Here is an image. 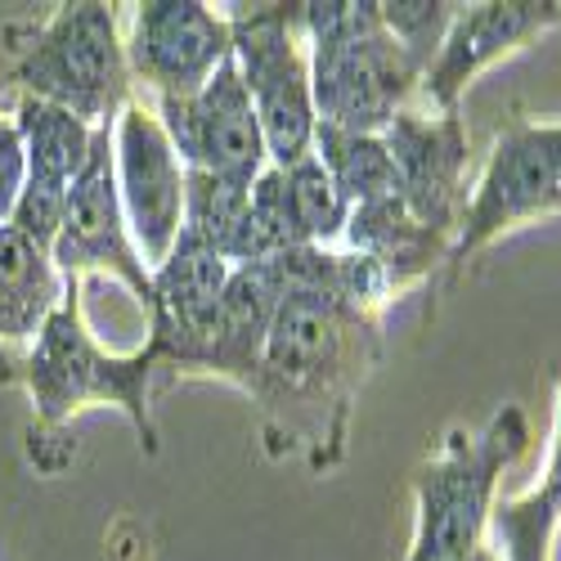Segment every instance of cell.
<instances>
[{
  "label": "cell",
  "mask_w": 561,
  "mask_h": 561,
  "mask_svg": "<svg viewBox=\"0 0 561 561\" xmlns=\"http://www.w3.org/2000/svg\"><path fill=\"white\" fill-rule=\"evenodd\" d=\"M319 36L314 104L333 130L368 135L396 117L409 81V55L382 36V5H310Z\"/></svg>",
  "instance_id": "1"
},
{
  "label": "cell",
  "mask_w": 561,
  "mask_h": 561,
  "mask_svg": "<svg viewBox=\"0 0 561 561\" xmlns=\"http://www.w3.org/2000/svg\"><path fill=\"white\" fill-rule=\"evenodd\" d=\"M19 81L72 117H100L122 90L113 14L104 5H68L19 68Z\"/></svg>",
  "instance_id": "2"
},
{
  "label": "cell",
  "mask_w": 561,
  "mask_h": 561,
  "mask_svg": "<svg viewBox=\"0 0 561 561\" xmlns=\"http://www.w3.org/2000/svg\"><path fill=\"white\" fill-rule=\"evenodd\" d=\"M167 117H171V139L198 171L233 184L256 180L265 158V135L243 85V72L233 64H220L198 95H167Z\"/></svg>",
  "instance_id": "3"
},
{
  "label": "cell",
  "mask_w": 561,
  "mask_h": 561,
  "mask_svg": "<svg viewBox=\"0 0 561 561\" xmlns=\"http://www.w3.org/2000/svg\"><path fill=\"white\" fill-rule=\"evenodd\" d=\"M239 55H243V85L252 95L261 135L270 153L288 171L306 158V139L314 130V104H310L306 68L293 55V41L284 32V14H265L252 27H243Z\"/></svg>",
  "instance_id": "4"
},
{
  "label": "cell",
  "mask_w": 561,
  "mask_h": 561,
  "mask_svg": "<svg viewBox=\"0 0 561 561\" xmlns=\"http://www.w3.org/2000/svg\"><path fill=\"white\" fill-rule=\"evenodd\" d=\"M122 184H126L122 198H126L139 248L149 252V261H167L180 233L184 180L171 153V139L139 108H130L122 122Z\"/></svg>",
  "instance_id": "5"
},
{
  "label": "cell",
  "mask_w": 561,
  "mask_h": 561,
  "mask_svg": "<svg viewBox=\"0 0 561 561\" xmlns=\"http://www.w3.org/2000/svg\"><path fill=\"white\" fill-rule=\"evenodd\" d=\"M229 32L194 0H158L139 10L135 23V64L162 81L171 95H198V85L211 81V68L225 64Z\"/></svg>",
  "instance_id": "6"
},
{
  "label": "cell",
  "mask_w": 561,
  "mask_h": 561,
  "mask_svg": "<svg viewBox=\"0 0 561 561\" xmlns=\"http://www.w3.org/2000/svg\"><path fill=\"white\" fill-rule=\"evenodd\" d=\"M557 198H561V130H517L494 153V167L481 184V198L472 207V229H467L462 248Z\"/></svg>",
  "instance_id": "7"
},
{
  "label": "cell",
  "mask_w": 561,
  "mask_h": 561,
  "mask_svg": "<svg viewBox=\"0 0 561 561\" xmlns=\"http://www.w3.org/2000/svg\"><path fill=\"white\" fill-rule=\"evenodd\" d=\"M55 256L72 265H117L145 288V274L135 270V256L126 252V233L117 216V190H113V158H108V135H95L90 162L68 184L64 198V225L55 239Z\"/></svg>",
  "instance_id": "8"
},
{
  "label": "cell",
  "mask_w": 561,
  "mask_h": 561,
  "mask_svg": "<svg viewBox=\"0 0 561 561\" xmlns=\"http://www.w3.org/2000/svg\"><path fill=\"white\" fill-rule=\"evenodd\" d=\"M32 396L45 413L59 417L64 409H72L90 396L135 400V387H130V368L104 364L72 314H50L45 319L41 346L32 355Z\"/></svg>",
  "instance_id": "9"
},
{
  "label": "cell",
  "mask_w": 561,
  "mask_h": 561,
  "mask_svg": "<svg viewBox=\"0 0 561 561\" xmlns=\"http://www.w3.org/2000/svg\"><path fill=\"white\" fill-rule=\"evenodd\" d=\"M184 203H190V229H184L190 239H198L216 256H239L248 265L270 261V248H265L256 216H252L248 184L194 171L190 184H184Z\"/></svg>",
  "instance_id": "10"
},
{
  "label": "cell",
  "mask_w": 561,
  "mask_h": 561,
  "mask_svg": "<svg viewBox=\"0 0 561 561\" xmlns=\"http://www.w3.org/2000/svg\"><path fill=\"white\" fill-rule=\"evenodd\" d=\"M265 355L278 373H314L329 364L337 355V310L329 293L293 288L278 301L265 329Z\"/></svg>",
  "instance_id": "11"
},
{
  "label": "cell",
  "mask_w": 561,
  "mask_h": 561,
  "mask_svg": "<svg viewBox=\"0 0 561 561\" xmlns=\"http://www.w3.org/2000/svg\"><path fill=\"white\" fill-rule=\"evenodd\" d=\"M494 454L472 467H445V472L432 477L427 490V535H423V552L417 561H445L458 557L467 543H472L477 526H481V507H485V490H490V472H494Z\"/></svg>",
  "instance_id": "12"
},
{
  "label": "cell",
  "mask_w": 561,
  "mask_h": 561,
  "mask_svg": "<svg viewBox=\"0 0 561 561\" xmlns=\"http://www.w3.org/2000/svg\"><path fill=\"white\" fill-rule=\"evenodd\" d=\"M19 139H23V153L32 167L27 184L55 190V194H68V184L81 175V167L90 162V145H95L81 117H72L68 108L45 104V100L23 104Z\"/></svg>",
  "instance_id": "13"
},
{
  "label": "cell",
  "mask_w": 561,
  "mask_h": 561,
  "mask_svg": "<svg viewBox=\"0 0 561 561\" xmlns=\"http://www.w3.org/2000/svg\"><path fill=\"white\" fill-rule=\"evenodd\" d=\"M55 270L14 225H0V337H27L55 306Z\"/></svg>",
  "instance_id": "14"
},
{
  "label": "cell",
  "mask_w": 561,
  "mask_h": 561,
  "mask_svg": "<svg viewBox=\"0 0 561 561\" xmlns=\"http://www.w3.org/2000/svg\"><path fill=\"white\" fill-rule=\"evenodd\" d=\"M548 10H552V5H481L477 14H467V19L454 27L445 55H440V64H436V77H432V81H436V95L449 100L454 85H458L467 72L481 68L490 55H499L507 41H517L522 32H530L535 23H543Z\"/></svg>",
  "instance_id": "15"
},
{
  "label": "cell",
  "mask_w": 561,
  "mask_h": 561,
  "mask_svg": "<svg viewBox=\"0 0 561 561\" xmlns=\"http://www.w3.org/2000/svg\"><path fill=\"white\" fill-rule=\"evenodd\" d=\"M391 162H396V180L400 190L423 207V216H440L449 184H454V167H458V135L454 126L432 130L417 122H396L391 130Z\"/></svg>",
  "instance_id": "16"
},
{
  "label": "cell",
  "mask_w": 561,
  "mask_h": 561,
  "mask_svg": "<svg viewBox=\"0 0 561 561\" xmlns=\"http://www.w3.org/2000/svg\"><path fill=\"white\" fill-rule=\"evenodd\" d=\"M225 256H216L211 248H203L198 239L184 233L175 256L162 261V278H158V293L167 301V310L175 314V323L184 333H211L220 297H225Z\"/></svg>",
  "instance_id": "17"
},
{
  "label": "cell",
  "mask_w": 561,
  "mask_h": 561,
  "mask_svg": "<svg viewBox=\"0 0 561 561\" xmlns=\"http://www.w3.org/2000/svg\"><path fill=\"white\" fill-rule=\"evenodd\" d=\"M319 139H323L329 175L337 180L342 198H346V194H355V198H364V203H387V198H396L400 180H396V162H391L387 145H378V139H368V135L333 130V126H323Z\"/></svg>",
  "instance_id": "18"
},
{
  "label": "cell",
  "mask_w": 561,
  "mask_h": 561,
  "mask_svg": "<svg viewBox=\"0 0 561 561\" xmlns=\"http://www.w3.org/2000/svg\"><path fill=\"white\" fill-rule=\"evenodd\" d=\"M284 175H288V198H293V211H297V225L306 239H329V233H337V225L346 216V198L337 190V180L329 175V167L301 158Z\"/></svg>",
  "instance_id": "19"
},
{
  "label": "cell",
  "mask_w": 561,
  "mask_h": 561,
  "mask_svg": "<svg viewBox=\"0 0 561 561\" xmlns=\"http://www.w3.org/2000/svg\"><path fill=\"white\" fill-rule=\"evenodd\" d=\"M19 194H23V139L19 126L0 122V220L14 216Z\"/></svg>",
  "instance_id": "20"
}]
</instances>
